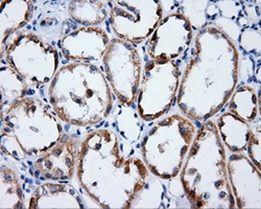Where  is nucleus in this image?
I'll return each instance as SVG.
<instances>
[{
  "instance_id": "nucleus-18",
  "label": "nucleus",
  "mask_w": 261,
  "mask_h": 209,
  "mask_svg": "<svg viewBox=\"0 0 261 209\" xmlns=\"http://www.w3.org/2000/svg\"><path fill=\"white\" fill-rule=\"evenodd\" d=\"M0 91H2V112L16 101L27 97V80L3 62L0 68Z\"/></svg>"
},
{
  "instance_id": "nucleus-9",
  "label": "nucleus",
  "mask_w": 261,
  "mask_h": 209,
  "mask_svg": "<svg viewBox=\"0 0 261 209\" xmlns=\"http://www.w3.org/2000/svg\"><path fill=\"white\" fill-rule=\"evenodd\" d=\"M107 79L118 99L127 106L138 94L141 81V60L132 43L118 38L110 41L102 57Z\"/></svg>"
},
{
  "instance_id": "nucleus-12",
  "label": "nucleus",
  "mask_w": 261,
  "mask_h": 209,
  "mask_svg": "<svg viewBox=\"0 0 261 209\" xmlns=\"http://www.w3.org/2000/svg\"><path fill=\"white\" fill-rule=\"evenodd\" d=\"M231 192L237 208H260V172L241 153H233L227 162Z\"/></svg>"
},
{
  "instance_id": "nucleus-17",
  "label": "nucleus",
  "mask_w": 261,
  "mask_h": 209,
  "mask_svg": "<svg viewBox=\"0 0 261 209\" xmlns=\"http://www.w3.org/2000/svg\"><path fill=\"white\" fill-rule=\"evenodd\" d=\"M32 16L33 2H25V0L2 2V13H0L2 46L6 44L12 34L30 22Z\"/></svg>"
},
{
  "instance_id": "nucleus-15",
  "label": "nucleus",
  "mask_w": 261,
  "mask_h": 209,
  "mask_svg": "<svg viewBox=\"0 0 261 209\" xmlns=\"http://www.w3.org/2000/svg\"><path fill=\"white\" fill-rule=\"evenodd\" d=\"M28 208H83V204L72 186L45 183L36 188Z\"/></svg>"
},
{
  "instance_id": "nucleus-3",
  "label": "nucleus",
  "mask_w": 261,
  "mask_h": 209,
  "mask_svg": "<svg viewBox=\"0 0 261 209\" xmlns=\"http://www.w3.org/2000/svg\"><path fill=\"white\" fill-rule=\"evenodd\" d=\"M184 193L193 208H235L225 146L213 121L197 132L181 170Z\"/></svg>"
},
{
  "instance_id": "nucleus-4",
  "label": "nucleus",
  "mask_w": 261,
  "mask_h": 209,
  "mask_svg": "<svg viewBox=\"0 0 261 209\" xmlns=\"http://www.w3.org/2000/svg\"><path fill=\"white\" fill-rule=\"evenodd\" d=\"M49 102L64 122L93 125L112 108V92L100 68L92 63H70L61 67L50 82Z\"/></svg>"
},
{
  "instance_id": "nucleus-13",
  "label": "nucleus",
  "mask_w": 261,
  "mask_h": 209,
  "mask_svg": "<svg viewBox=\"0 0 261 209\" xmlns=\"http://www.w3.org/2000/svg\"><path fill=\"white\" fill-rule=\"evenodd\" d=\"M80 145L75 138L63 134L59 141L36 162V176L53 181L70 180L76 171Z\"/></svg>"
},
{
  "instance_id": "nucleus-22",
  "label": "nucleus",
  "mask_w": 261,
  "mask_h": 209,
  "mask_svg": "<svg viewBox=\"0 0 261 209\" xmlns=\"http://www.w3.org/2000/svg\"><path fill=\"white\" fill-rule=\"evenodd\" d=\"M248 152L253 164L260 171V127L259 122L250 130L249 141L247 144Z\"/></svg>"
},
{
  "instance_id": "nucleus-21",
  "label": "nucleus",
  "mask_w": 261,
  "mask_h": 209,
  "mask_svg": "<svg viewBox=\"0 0 261 209\" xmlns=\"http://www.w3.org/2000/svg\"><path fill=\"white\" fill-rule=\"evenodd\" d=\"M0 181V208H22V193L16 173L3 164Z\"/></svg>"
},
{
  "instance_id": "nucleus-11",
  "label": "nucleus",
  "mask_w": 261,
  "mask_h": 209,
  "mask_svg": "<svg viewBox=\"0 0 261 209\" xmlns=\"http://www.w3.org/2000/svg\"><path fill=\"white\" fill-rule=\"evenodd\" d=\"M192 27L181 13H173L160 21L150 36L146 50L150 60L173 61L179 58L190 45Z\"/></svg>"
},
{
  "instance_id": "nucleus-14",
  "label": "nucleus",
  "mask_w": 261,
  "mask_h": 209,
  "mask_svg": "<svg viewBox=\"0 0 261 209\" xmlns=\"http://www.w3.org/2000/svg\"><path fill=\"white\" fill-rule=\"evenodd\" d=\"M110 41L102 29L85 27L65 36L60 47L64 56L70 60L91 62L105 56Z\"/></svg>"
},
{
  "instance_id": "nucleus-16",
  "label": "nucleus",
  "mask_w": 261,
  "mask_h": 209,
  "mask_svg": "<svg viewBox=\"0 0 261 209\" xmlns=\"http://www.w3.org/2000/svg\"><path fill=\"white\" fill-rule=\"evenodd\" d=\"M215 125L223 144L232 153H241L247 149L251 130L248 122L226 112L219 117Z\"/></svg>"
},
{
  "instance_id": "nucleus-5",
  "label": "nucleus",
  "mask_w": 261,
  "mask_h": 209,
  "mask_svg": "<svg viewBox=\"0 0 261 209\" xmlns=\"http://www.w3.org/2000/svg\"><path fill=\"white\" fill-rule=\"evenodd\" d=\"M61 136V124L39 98L24 97L2 112V151L17 160L41 157Z\"/></svg>"
},
{
  "instance_id": "nucleus-2",
  "label": "nucleus",
  "mask_w": 261,
  "mask_h": 209,
  "mask_svg": "<svg viewBox=\"0 0 261 209\" xmlns=\"http://www.w3.org/2000/svg\"><path fill=\"white\" fill-rule=\"evenodd\" d=\"M148 172L139 158L121 154L117 135L111 130H95L80 144L79 182L99 207H133L144 190Z\"/></svg>"
},
{
  "instance_id": "nucleus-1",
  "label": "nucleus",
  "mask_w": 261,
  "mask_h": 209,
  "mask_svg": "<svg viewBox=\"0 0 261 209\" xmlns=\"http://www.w3.org/2000/svg\"><path fill=\"white\" fill-rule=\"evenodd\" d=\"M238 54L221 29L207 27L195 38L194 53L180 85L178 104L190 119L204 121L230 99L237 83Z\"/></svg>"
},
{
  "instance_id": "nucleus-6",
  "label": "nucleus",
  "mask_w": 261,
  "mask_h": 209,
  "mask_svg": "<svg viewBox=\"0 0 261 209\" xmlns=\"http://www.w3.org/2000/svg\"><path fill=\"white\" fill-rule=\"evenodd\" d=\"M197 128L179 114L157 122L141 143L143 162L155 176L170 180L177 177L191 148Z\"/></svg>"
},
{
  "instance_id": "nucleus-10",
  "label": "nucleus",
  "mask_w": 261,
  "mask_h": 209,
  "mask_svg": "<svg viewBox=\"0 0 261 209\" xmlns=\"http://www.w3.org/2000/svg\"><path fill=\"white\" fill-rule=\"evenodd\" d=\"M110 12L111 27L128 43H139L153 35L163 16L160 2H114Z\"/></svg>"
},
{
  "instance_id": "nucleus-19",
  "label": "nucleus",
  "mask_w": 261,
  "mask_h": 209,
  "mask_svg": "<svg viewBox=\"0 0 261 209\" xmlns=\"http://www.w3.org/2000/svg\"><path fill=\"white\" fill-rule=\"evenodd\" d=\"M109 13L110 9L102 2H71L69 4L71 18L86 27L101 23Z\"/></svg>"
},
{
  "instance_id": "nucleus-8",
  "label": "nucleus",
  "mask_w": 261,
  "mask_h": 209,
  "mask_svg": "<svg viewBox=\"0 0 261 209\" xmlns=\"http://www.w3.org/2000/svg\"><path fill=\"white\" fill-rule=\"evenodd\" d=\"M180 83V69L173 61L146 63L138 90V112L145 121L164 115L175 100Z\"/></svg>"
},
{
  "instance_id": "nucleus-20",
  "label": "nucleus",
  "mask_w": 261,
  "mask_h": 209,
  "mask_svg": "<svg viewBox=\"0 0 261 209\" xmlns=\"http://www.w3.org/2000/svg\"><path fill=\"white\" fill-rule=\"evenodd\" d=\"M229 110L246 122H252L258 112V99L254 88L250 86L239 87L231 95Z\"/></svg>"
},
{
  "instance_id": "nucleus-7",
  "label": "nucleus",
  "mask_w": 261,
  "mask_h": 209,
  "mask_svg": "<svg viewBox=\"0 0 261 209\" xmlns=\"http://www.w3.org/2000/svg\"><path fill=\"white\" fill-rule=\"evenodd\" d=\"M8 65L34 84L51 82L58 71L57 49L32 32L17 34L2 47V59Z\"/></svg>"
}]
</instances>
